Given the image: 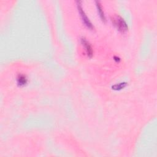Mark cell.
<instances>
[{"instance_id": "5b68a950", "label": "cell", "mask_w": 157, "mask_h": 157, "mask_svg": "<svg viewBox=\"0 0 157 157\" xmlns=\"http://www.w3.org/2000/svg\"><path fill=\"white\" fill-rule=\"evenodd\" d=\"M97 9H98V13L99 14V16L101 17V18L102 19V21H105V15L104 13V12L102 10V7L101 6V4H99V2H97Z\"/></svg>"}, {"instance_id": "277c9868", "label": "cell", "mask_w": 157, "mask_h": 157, "mask_svg": "<svg viewBox=\"0 0 157 157\" xmlns=\"http://www.w3.org/2000/svg\"><path fill=\"white\" fill-rule=\"evenodd\" d=\"M17 80L18 85L20 86L25 85L28 82V79H27L26 77L23 74L18 75V76L17 77Z\"/></svg>"}, {"instance_id": "3957f363", "label": "cell", "mask_w": 157, "mask_h": 157, "mask_svg": "<svg viewBox=\"0 0 157 157\" xmlns=\"http://www.w3.org/2000/svg\"><path fill=\"white\" fill-rule=\"evenodd\" d=\"M81 43H82L83 47H84L88 56L91 57L93 56V49H92L91 45L90 44V42L85 38L82 37L81 39Z\"/></svg>"}, {"instance_id": "6da1fadb", "label": "cell", "mask_w": 157, "mask_h": 157, "mask_svg": "<svg viewBox=\"0 0 157 157\" xmlns=\"http://www.w3.org/2000/svg\"><path fill=\"white\" fill-rule=\"evenodd\" d=\"M112 21L116 28L122 33L126 32L128 29V25L125 21L119 15L113 16L112 18Z\"/></svg>"}, {"instance_id": "7a4b0ae2", "label": "cell", "mask_w": 157, "mask_h": 157, "mask_svg": "<svg viewBox=\"0 0 157 157\" xmlns=\"http://www.w3.org/2000/svg\"><path fill=\"white\" fill-rule=\"evenodd\" d=\"M77 3H78V4H77V8H78V12H79V13H80V16H81V18H82V20L83 23L85 24V25L87 28H88L90 29H92L93 28V26L92 23H91V21H90L89 18L87 17L85 13V12H84L83 9H82V7L81 4H80V1H79V2L78 1Z\"/></svg>"}]
</instances>
